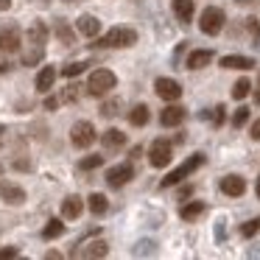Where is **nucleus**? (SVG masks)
<instances>
[{"mask_svg":"<svg viewBox=\"0 0 260 260\" xmlns=\"http://www.w3.org/2000/svg\"><path fill=\"white\" fill-rule=\"evenodd\" d=\"M118 84V76L112 70H92L90 79H87V92L90 95H107L109 90H115Z\"/></svg>","mask_w":260,"mask_h":260,"instance_id":"f257e3e1","label":"nucleus"},{"mask_svg":"<svg viewBox=\"0 0 260 260\" xmlns=\"http://www.w3.org/2000/svg\"><path fill=\"white\" fill-rule=\"evenodd\" d=\"M135 42H137V34L132 28H109L98 40V45L101 48H132Z\"/></svg>","mask_w":260,"mask_h":260,"instance_id":"f03ea898","label":"nucleus"},{"mask_svg":"<svg viewBox=\"0 0 260 260\" xmlns=\"http://www.w3.org/2000/svg\"><path fill=\"white\" fill-rule=\"evenodd\" d=\"M224 23H226L224 12H221V9H215V6L204 9V12H202V17H199V28H202L207 37H215V34H221V28H224Z\"/></svg>","mask_w":260,"mask_h":260,"instance_id":"7ed1b4c3","label":"nucleus"},{"mask_svg":"<svg viewBox=\"0 0 260 260\" xmlns=\"http://www.w3.org/2000/svg\"><path fill=\"white\" fill-rule=\"evenodd\" d=\"M202 165H204V154H193L187 162H182L176 171H171V174L165 176V179H162V187H171V185H176V182H182L185 176H190L196 168H202Z\"/></svg>","mask_w":260,"mask_h":260,"instance_id":"20e7f679","label":"nucleus"},{"mask_svg":"<svg viewBox=\"0 0 260 260\" xmlns=\"http://www.w3.org/2000/svg\"><path fill=\"white\" fill-rule=\"evenodd\" d=\"M95 126L90 123V120H79V123H73V129H70V140H73L76 148H87L95 143Z\"/></svg>","mask_w":260,"mask_h":260,"instance_id":"39448f33","label":"nucleus"},{"mask_svg":"<svg viewBox=\"0 0 260 260\" xmlns=\"http://www.w3.org/2000/svg\"><path fill=\"white\" fill-rule=\"evenodd\" d=\"M148 162L154 165V168H165V165L171 162V143L168 140H154L151 148H148Z\"/></svg>","mask_w":260,"mask_h":260,"instance_id":"423d86ee","label":"nucleus"},{"mask_svg":"<svg viewBox=\"0 0 260 260\" xmlns=\"http://www.w3.org/2000/svg\"><path fill=\"white\" fill-rule=\"evenodd\" d=\"M20 42H23V34H20L17 25H3L0 28V53L20 51Z\"/></svg>","mask_w":260,"mask_h":260,"instance_id":"0eeeda50","label":"nucleus"},{"mask_svg":"<svg viewBox=\"0 0 260 260\" xmlns=\"http://www.w3.org/2000/svg\"><path fill=\"white\" fill-rule=\"evenodd\" d=\"M154 90H157V95L165 98V101H179V95H182L179 81H174V79H157L154 81Z\"/></svg>","mask_w":260,"mask_h":260,"instance_id":"6e6552de","label":"nucleus"},{"mask_svg":"<svg viewBox=\"0 0 260 260\" xmlns=\"http://www.w3.org/2000/svg\"><path fill=\"white\" fill-rule=\"evenodd\" d=\"M132 176H135V168H132L129 162L115 165V168H109V171H107V182H109L112 187H123L126 182L132 179Z\"/></svg>","mask_w":260,"mask_h":260,"instance_id":"1a4fd4ad","label":"nucleus"},{"mask_svg":"<svg viewBox=\"0 0 260 260\" xmlns=\"http://www.w3.org/2000/svg\"><path fill=\"white\" fill-rule=\"evenodd\" d=\"M221 193L224 196H243L246 193V182H243V176H238V174H230V176H224L221 179Z\"/></svg>","mask_w":260,"mask_h":260,"instance_id":"9d476101","label":"nucleus"},{"mask_svg":"<svg viewBox=\"0 0 260 260\" xmlns=\"http://www.w3.org/2000/svg\"><path fill=\"white\" fill-rule=\"evenodd\" d=\"M109 254V243L107 241H90L84 249H76L73 257H107Z\"/></svg>","mask_w":260,"mask_h":260,"instance_id":"9b49d317","label":"nucleus"},{"mask_svg":"<svg viewBox=\"0 0 260 260\" xmlns=\"http://www.w3.org/2000/svg\"><path fill=\"white\" fill-rule=\"evenodd\" d=\"M76 31H79L81 37H87V40H92V37H98V31H101V23H98L92 14H81V17L76 20Z\"/></svg>","mask_w":260,"mask_h":260,"instance_id":"f8f14e48","label":"nucleus"},{"mask_svg":"<svg viewBox=\"0 0 260 260\" xmlns=\"http://www.w3.org/2000/svg\"><path fill=\"white\" fill-rule=\"evenodd\" d=\"M25 40H28V45H40L45 48V40H48V28L42 20H37V23H31V28L25 31Z\"/></svg>","mask_w":260,"mask_h":260,"instance_id":"ddd939ff","label":"nucleus"},{"mask_svg":"<svg viewBox=\"0 0 260 260\" xmlns=\"http://www.w3.org/2000/svg\"><path fill=\"white\" fill-rule=\"evenodd\" d=\"M0 199L6 204H23L25 202V190L20 185H0Z\"/></svg>","mask_w":260,"mask_h":260,"instance_id":"4468645a","label":"nucleus"},{"mask_svg":"<svg viewBox=\"0 0 260 260\" xmlns=\"http://www.w3.org/2000/svg\"><path fill=\"white\" fill-rule=\"evenodd\" d=\"M182 120H185V109L182 107H165L162 112H159V123L168 126V129L171 126H179Z\"/></svg>","mask_w":260,"mask_h":260,"instance_id":"2eb2a0df","label":"nucleus"},{"mask_svg":"<svg viewBox=\"0 0 260 260\" xmlns=\"http://www.w3.org/2000/svg\"><path fill=\"white\" fill-rule=\"evenodd\" d=\"M101 143H104V148H107V151H118V148H123L126 135L120 129H109V132H104Z\"/></svg>","mask_w":260,"mask_h":260,"instance_id":"dca6fc26","label":"nucleus"},{"mask_svg":"<svg viewBox=\"0 0 260 260\" xmlns=\"http://www.w3.org/2000/svg\"><path fill=\"white\" fill-rule=\"evenodd\" d=\"M81 210H84V202H81L79 196H68V199L62 202V215H64L68 221L79 218V215H81Z\"/></svg>","mask_w":260,"mask_h":260,"instance_id":"f3484780","label":"nucleus"},{"mask_svg":"<svg viewBox=\"0 0 260 260\" xmlns=\"http://www.w3.org/2000/svg\"><path fill=\"white\" fill-rule=\"evenodd\" d=\"M171 9H174V14H176L179 23H190L193 20V0H174Z\"/></svg>","mask_w":260,"mask_h":260,"instance_id":"a211bd4d","label":"nucleus"},{"mask_svg":"<svg viewBox=\"0 0 260 260\" xmlns=\"http://www.w3.org/2000/svg\"><path fill=\"white\" fill-rule=\"evenodd\" d=\"M221 68H226V70H249V68H254V59H249V56H224L221 59Z\"/></svg>","mask_w":260,"mask_h":260,"instance_id":"6ab92c4d","label":"nucleus"},{"mask_svg":"<svg viewBox=\"0 0 260 260\" xmlns=\"http://www.w3.org/2000/svg\"><path fill=\"white\" fill-rule=\"evenodd\" d=\"M210 62H213V51H193L190 56H187V68L190 70H202V68H207Z\"/></svg>","mask_w":260,"mask_h":260,"instance_id":"aec40b11","label":"nucleus"},{"mask_svg":"<svg viewBox=\"0 0 260 260\" xmlns=\"http://www.w3.org/2000/svg\"><path fill=\"white\" fill-rule=\"evenodd\" d=\"M53 81H56V70H53V68H42L40 73H37V90L48 92L53 87Z\"/></svg>","mask_w":260,"mask_h":260,"instance_id":"412c9836","label":"nucleus"},{"mask_svg":"<svg viewBox=\"0 0 260 260\" xmlns=\"http://www.w3.org/2000/svg\"><path fill=\"white\" fill-rule=\"evenodd\" d=\"M129 123L132 126H146L148 123V107L146 104H137L135 109L129 112Z\"/></svg>","mask_w":260,"mask_h":260,"instance_id":"4be33fe9","label":"nucleus"},{"mask_svg":"<svg viewBox=\"0 0 260 260\" xmlns=\"http://www.w3.org/2000/svg\"><path fill=\"white\" fill-rule=\"evenodd\" d=\"M204 213V202H190V204H185V207L179 210V215L185 221H193V218H199V215Z\"/></svg>","mask_w":260,"mask_h":260,"instance_id":"5701e85b","label":"nucleus"},{"mask_svg":"<svg viewBox=\"0 0 260 260\" xmlns=\"http://www.w3.org/2000/svg\"><path fill=\"white\" fill-rule=\"evenodd\" d=\"M120 109H123V101H120V98H109V101L101 104L104 118H115V115H120Z\"/></svg>","mask_w":260,"mask_h":260,"instance_id":"b1692460","label":"nucleus"},{"mask_svg":"<svg viewBox=\"0 0 260 260\" xmlns=\"http://www.w3.org/2000/svg\"><path fill=\"white\" fill-rule=\"evenodd\" d=\"M87 202H90V210H92L95 215H104V213H107V207H109V204H107V196H104V193H92Z\"/></svg>","mask_w":260,"mask_h":260,"instance_id":"393cba45","label":"nucleus"},{"mask_svg":"<svg viewBox=\"0 0 260 260\" xmlns=\"http://www.w3.org/2000/svg\"><path fill=\"white\" fill-rule=\"evenodd\" d=\"M64 232V224L59 218H53V221H48V226H45V232H42V235L48 238V241H53V238H59Z\"/></svg>","mask_w":260,"mask_h":260,"instance_id":"a878e982","label":"nucleus"},{"mask_svg":"<svg viewBox=\"0 0 260 260\" xmlns=\"http://www.w3.org/2000/svg\"><path fill=\"white\" fill-rule=\"evenodd\" d=\"M249 90H252V84H249V79H238L235 81V87H232V98H246L249 95Z\"/></svg>","mask_w":260,"mask_h":260,"instance_id":"bb28decb","label":"nucleus"},{"mask_svg":"<svg viewBox=\"0 0 260 260\" xmlns=\"http://www.w3.org/2000/svg\"><path fill=\"white\" fill-rule=\"evenodd\" d=\"M42 53H45V48L31 45V51H28V53H23V64H37V62L42 59Z\"/></svg>","mask_w":260,"mask_h":260,"instance_id":"cd10ccee","label":"nucleus"},{"mask_svg":"<svg viewBox=\"0 0 260 260\" xmlns=\"http://www.w3.org/2000/svg\"><path fill=\"white\" fill-rule=\"evenodd\" d=\"M56 37H59V40L64 42V45H73V42H76L73 31H70V28H68V25H64V23H59V25H56Z\"/></svg>","mask_w":260,"mask_h":260,"instance_id":"c85d7f7f","label":"nucleus"},{"mask_svg":"<svg viewBox=\"0 0 260 260\" xmlns=\"http://www.w3.org/2000/svg\"><path fill=\"white\" fill-rule=\"evenodd\" d=\"M84 70H87V62H73V64H64V70H62V73L68 76V79H73V76L84 73Z\"/></svg>","mask_w":260,"mask_h":260,"instance_id":"c756f323","label":"nucleus"},{"mask_svg":"<svg viewBox=\"0 0 260 260\" xmlns=\"http://www.w3.org/2000/svg\"><path fill=\"white\" fill-rule=\"evenodd\" d=\"M246 120H249V109H246V107H238L235 115H232V126H235V129H241Z\"/></svg>","mask_w":260,"mask_h":260,"instance_id":"7c9ffc66","label":"nucleus"},{"mask_svg":"<svg viewBox=\"0 0 260 260\" xmlns=\"http://www.w3.org/2000/svg\"><path fill=\"white\" fill-rule=\"evenodd\" d=\"M257 230H260V215H257V218H252V221H246V224L241 226V235L243 238H252Z\"/></svg>","mask_w":260,"mask_h":260,"instance_id":"2f4dec72","label":"nucleus"},{"mask_svg":"<svg viewBox=\"0 0 260 260\" xmlns=\"http://www.w3.org/2000/svg\"><path fill=\"white\" fill-rule=\"evenodd\" d=\"M101 162H104V157H101V154H90V157H84V159H81V168H84V171H92V168H98Z\"/></svg>","mask_w":260,"mask_h":260,"instance_id":"473e14b6","label":"nucleus"},{"mask_svg":"<svg viewBox=\"0 0 260 260\" xmlns=\"http://www.w3.org/2000/svg\"><path fill=\"white\" fill-rule=\"evenodd\" d=\"M79 90H81L79 84H70V87H68V95H64V101H76V98H79Z\"/></svg>","mask_w":260,"mask_h":260,"instance_id":"72a5a7b5","label":"nucleus"},{"mask_svg":"<svg viewBox=\"0 0 260 260\" xmlns=\"http://www.w3.org/2000/svg\"><path fill=\"white\" fill-rule=\"evenodd\" d=\"M213 123H215V126L224 123V107H215V109H213Z\"/></svg>","mask_w":260,"mask_h":260,"instance_id":"f704fd0d","label":"nucleus"},{"mask_svg":"<svg viewBox=\"0 0 260 260\" xmlns=\"http://www.w3.org/2000/svg\"><path fill=\"white\" fill-rule=\"evenodd\" d=\"M249 135H252V140H260V118L252 123V129H249Z\"/></svg>","mask_w":260,"mask_h":260,"instance_id":"c9c22d12","label":"nucleus"},{"mask_svg":"<svg viewBox=\"0 0 260 260\" xmlns=\"http://www.w3.org/2000/svg\"><path fill=\"white\" fill-rule=\"evenodd\" d=\"M12 257H17V249H3L0 252V260H12Z\"/></svg>","mask_w":260,"mask_h":260,"instance_id":"e433bc0d","label":"nucleus"},{"mask_svg":"<svg viewBox=\"0 0 260 260\" xmlns=\"http://www.w3.org/2000/svg\"><path fill=\"white\" fill-rule=\"evenodd\" d=\"M9 68H12V64H9V59H6V56H0V73H6Z\"/></svg>","mask_w":260,"mask_h":260,"instance_id":"4c0bfd02","label":"nucleus"},{"mask_svg":"<svg viewBox=\"0 0 260 260\" xmlns=\"http://www.w3.org/2000/svg\"><path fill=\"white\" fill-rule=\"evenodd\" d=\"M6 9H12V0H0V12H6Z\"/></svg>","mask_w":260,"mask_h":260,"instance_id":"58836bf2","label":"nucleus"},{"mask_svg":"<svg viewBox=\"0 0 260 260\" xmlns=\"http://www.w3.org/2000/svg\"><path fill=\"white\" fill-rule=\"evenodd\" d=\"M3 135H6V126L0 123V146H3Z\"/></svg>","mask_w":260,"mask_h":260,"instance_id":"ea45409f","label":"nucleus"},{"mask_svg":"<svg viewBox=\"0 0 260 260\" xmlns=\"http://www.w3.org/2000/svg\"><path fill=\"white\" fill-rule=\"evenodd\" d=\"M254 101L260 104V84H257V92H254Z\"/></svg>","mask_w":260,"mask_h":260,"instance_id":"a19ab883","label":"nucleus"},{"mask_svg":"<svg viewBox=\"0 0 260 260\" xmlns=\"http://www.w3.org/2000/svg\"><path fill=\"white\" fill-rule=\"evenodd\" d=\"M3 171H6V168H3V162H0V176H3Z\"/></svg>","mask_w":260,"mask_h":260,"instance_id":"79ce46f5","label":"nucleus"},{"mask_svg":"<svg viewBox=\"0 0 260 260\" xmlns=\"http://www.w3.org/2000/svg\"><path fill=\"white\" fill-rule=\"evenodd\" d=\"M257 196H260V179H257Z\"/></svg>","mask_w":260,"mask_h":260,"instance_id":"37998d69","label":"nucleus"},{"mask_svg":"<svg viewBox=\"0 0 260 260\" xmlns=\"http://www.w3.org/2000/svg\"><path fill=\"white\" fill-rule=\"evenodd\" d=\"M68 3H79V0H68Z\"/></svg>","mask_w":260,"mask_h":260,"instance_id":"c03bdc74","label":"nucleus"}]
</instances>
